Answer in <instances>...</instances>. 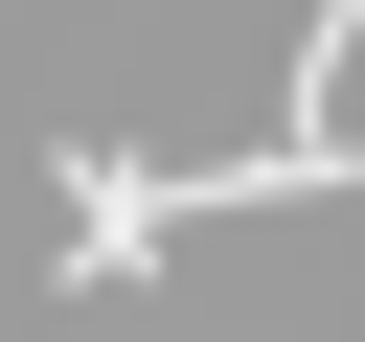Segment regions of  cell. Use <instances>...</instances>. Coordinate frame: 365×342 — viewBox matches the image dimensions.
<instances>
[{
  "label": "cell",
  "mask_w": 365,
  "mask_h": 342,
  "mask_svg": "<svg viewBox=\"0 0 365 342\" xmlns=\"http://www.w3.org/2000/svg\"><path fill=\"white\" fill-rule=\"evenodd\" d=\"M137 274H160V160L68 137V296H137Z\"/></svg>",
  "instance_id": "cell-1"
}]
</instances>
